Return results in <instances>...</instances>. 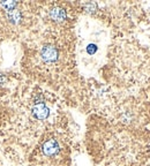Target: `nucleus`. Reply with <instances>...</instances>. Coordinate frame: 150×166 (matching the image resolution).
<instances>
[{"label":"nucleus","instance_id":"1","mask_svg":"<svg viewBox=\"0 0 150 166\" xmlns=\"http://www.w3.org/2000/svg\"><path fill=\"white\" fill-rule=\"evenodd\" d=\"M58 93L20 74H0V137L15 160L24 162L42 135L63 124Z\"/></svg>","mask_w":150,"mask_h":166},{"label":"nucleus","instance_id":"2","mask_svg":"<svg viewBox=\"0 0 150 166\" xmlns=\"http://www.w3.org/2000/svg\"><path fill=\"white\" fill-rule=\"evenodd\" d=\"M22 42L21 68L24 76L53 92L74 97L80 76L76 60V36L73 29L55 28L39 19Z\"/></svg>","mask_w":150,"mask_h":166},{"label":"nucleus","instance_id":"3","mask_svg":"<svg viewBox=\"0 0 150 166\" xmlns=\"http://www.w3.org/2000/svg\"><path fill=\"white\" fill-rule=\"evenodd\" d=\"M83 27L86 29H80V33L76 36V60L84 66L87 69L94 71L102 67V62L106 59L110 44L107 43L108 33L102 25V20L94 19L91 29V19L84 21Z\"/></svg>","mask_w":150,"mask_h":166},{"label":"nucleus","instance_id":"4","mask_svg":"<svg viewBox=\"0 0 150 166\" xmlns=\"http://www.w3.org/2000/svg\"><path fill=\"white\" fill-rule=\"evenodd\" d=\"M29 166H35V165H29Z\"/></svg>","mask_w":150,"mask_h":166}]
</instances>
